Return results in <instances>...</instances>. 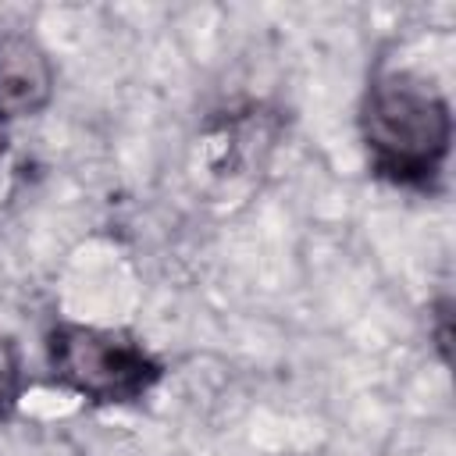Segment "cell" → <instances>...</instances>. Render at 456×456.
I'll return each instance as SVG.
<instances>
[{"label":"cell","mask_w":456,"mask_h":456,"mask_svg":"<svg viewBox=\"0 0 456 456\" xmlns=\"http://www.w3.org/2000/svg\"><path fill=\"white\" fill-rule=\"evenodd\" d=\"M363 139L378 175L428 185L449 153V107L406 71L378 75L363 103Z\"/></svg>","instance_id":"6da1fadb"},{"label":"cell","mask_w":456,"mask_h":456,"mask_svg":"<svg viewBox=\"0 0 456 456\" xmlns=\"http://www.w3.org/2000/svg\"><path fill=\"white\" fill-rule=\"evenodd\" d=\"M46 349L53 378L93 403H132L160 378V363L118 331L57 324Z\"/></svg>","instance_id":"7a4b0ae2"},{"label":"cell","mask_w":456,"mask_h":456,"mask_svg":"<svg viewBox=\"0 0 456 456\" xmlns=\"http://www.w3.org/2000/svg\"><path fill=\"white\" fill-rule=\"evenodd\" d=\"M50 100V61L28 36H0V118H21Z\"/></svg>","instance_id":"3957f363"},{"label":"cell","mask_w":456,"mask_h":456,"mask_svg":"<svg viewBox=\"0 0 456 456\" xmlns=\"http://www.w3.org/2000/svg\"><path fill=\"white\" fill-rule=\"evenodd\" d=\"M18 385H21L18 353H14L11 338H0V417L14 406V399H18Z\"/></svg>","instance_id":"277c9868"},{"label":"cell","mask_w":456,"mask_h":456,"mask_svg":"<svg viewBox=\"0 0 456 456\" xmlns=\"http://www.w3.org/2000/svg\"><path fill=\"white\" fill-rule=\"evenodd\" d=\"M0 150H4V135H0Z\"/></svg>","instance_id":"5b68a950"}]
</instances>
